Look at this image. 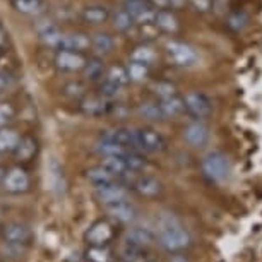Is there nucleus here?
I'll return each instance as SVG.
<instances>
[{"label":"nucleus","instance_id":"obj_29","mask_svg":"<svg viewBox=\"0 0 262 262\" xmlns=\"http://www.w3.org/2000/svg\"><path fill=\"white\" fill-rule=\"evenodd\" d=\"M105 81L113 84L117 88L125 86L128 82V76H127V69L123 66H112L108 71L105 72Z\"/></svg>","mask_w":262,"mask_h":262},{"label":"nucleus","instance_id":"obj_22","mask_svg":"<svg viewBox=\"0 0 262 262\" xmlns=\"http://www.w3.org/2000/svg\"><path fill=\"white\" fill-rule=\"evenodd\" d=\"M112 12L106 6H88L82 9L81 17L90 24H103L110 19Z\"/></svg>","mask_w":262,"mask_h":262},{"label":"nucleus","instance_id":"obj_3","mask_svg":"<svg viewBox=\"0 0 262 262\" xmlns=\"http://www.w3.org/2000/svg\"><path fill=\"white\" fill-rule=\"evenodd\" d=\"M134 142H136V151H144V152H160L166 146L165 137L151 127L134 128Z\"/></svg>","mask_w":262,"mask_h":262},{"label":"nucleus","instance_id":"obj_14","mask_svg":"<svg viewBox=\"0 0 262 262\" xmlns=\"http://www.w3.org/2000/svg\"><path fill=\"white\" fill-rule=\"evenodd\" d=\"M184 139L194 147H202L209 141V130L202 122L195 120L184 128Z\"/></svg>","mask_w":262,"mask_h":262},{"label":"nucleus","instance_id":"obj_4","mask_svg":"<svg viewBox=\"0 0 262 262\" xmlns=\"http://www.w3.org/2000/svg\"><path fill=\"white\" fill-rule=\"evenodd\" d=\"M166 55L168 58L179 67H190L199 60V55L192 47L182 41H168L166 43Z\"/></svg>","mask_w":262,"mask_h":262},{"label":"nucleus","instance_id":"obj_27","mask_svg":"<svg viewBox=\"0 0 262 262\" xmlns=\"http://www.w3.org/2000/svg\"><path fill=\"white\" fill-rule=\"evenodd\" d=\"M91 47L93 50L100 55H105V53H110L113 48V38L108 33H96L91 36Z\"/></svg>","mask_w":262,"mask_h":262},{"label":"nucleus","instance_id":"obj_43","mask_svg":"<svg viewBox=\"0 0 262 262\" xmlns=\"http://www.w3.org/2000/svg\"><path fill=\"white\" fill-rule=\"evenodd\" d=\"M168 262H189V259L185 255H173Z\"/></svg>","mask_w":262,"mask_h":262},{"label":"nucleus","instance_id":"obj_9","mask_svg":"<svg viewBox=\"0 0 262 262\" xmlns=\"http://www.w3.org/2000/svg\"><path fill=\"white\" fill-rule=\"evenodd\" d=\"M113 238V226L108 221H96L86 231V242L90 247H106V244Z\"/></svg>","mask_w":262,"mask_h":262},{"label":"nucleus","instance_id":"obj_34","mask_svg":"<svg viewBox=\"0 0 262 262\" xmlns=\"http://www.w3.org/2000/svg\"><path fill=\"white\" fill-rule=\"evenodd\" d=\"M156 60V52L152 50L151 47H137L130 55V62H137V63H144V66L149 67V63Z\"/></svg>","mask_w":262,"mask_h":262},{"label":"nucleus","instance_id":"obj_48","mask_svg":"<svg viewBox=\"0 0 262 262\" xmlns=\"http://www.w3.org/2000/svg\"><path fill=\"white\" fill-rule=\"evenodd\" d=\"M0 216H2V209H0Z\"/></svg>","mask_w":262,"mask_h":262},{"label":"nucleus","instance_id":"obj_24","mask_svg":"<svg viewBox=\"0 0 262 262\" xmlns=\"http://www.w3.org/2000/svg\"><path fill=\"white\" fill-rule=\"evenodd\" d=\"M86 177H88V180H90L95 187H101V185L113 184V182H118L115 177H113L112 173L108 171L103 165L91 166L90 170L86 171Z\"/></svg>","mask_w":262,"mask_h":262},{"label":"nucleus","instance_id":"obj_39","mask_svg":"<svg viewBox=\"0 0 262 262\" xmlns=\"http://www.w3.org/2000/svg\"><path fill=\"white\" fill-rule=\"evenodd\" d=\"M155 90H156V95L160 98H168V96H175L177 95V90L175 86L170 82H165V81H160L155 84Z\"/></svg>","mask_w":262,"mask_h":262},{"label":"nucleus","instance_id":"obj_26","mask_svg":"<svg viewBox=\"0 0 262 262\" xmlns=\"http://www.w3.org/2000/svg\"><path fill=\"white\" fill-rule=\"evenodd\" d=\"M19 141H21V136L14 128L9 127L0 128V155H4V152H14Z\"/></svg>","mask_w":262,"mask_h":262},{"label":"nucleus","instance_id":"obj_33","mask_svg":"<svg viewBox=\"0 0 262 262\" xmlns=\"http://www.w3.org/2000/svg\"><path fill=\"white\" fill-rule=\"evenodd\" d=\"M134 24H136L134 19L130 17V14H128L125 9H120V11H117L113 14V26H115L117 31L127 33L134 28Z\"/></svg>","mask_w":262,"mask_h":262},{"label":"nucleus","instance_id":"obj_17","mask_svg":"<svg viewBox=\"0 0 262 262\" xmlns=\"http://www.w3.org/2000/svg\"><path fill=\"white\" fill-rule=\"evenodd\" d=\"M132 187L142 197H156L161 192V184L151 175H141L132 180Z\"/></svg>","mask_w":262,"mask_h":262},{"label":"nucleus","instance_id":"obj_20","mask_svg":"<svg viewBox=\"0 0 262 262\" xmlns=\"http://www.w3.org/2000/svg\"><path fill=\"white\" fill-rule=\"evenodd\" d=\"M91 47V38L84 33H71L63 36L62 50H71V52H79L82 53L86 48Z\"/></svg>","mask_w":262,"mask_h":262},{"label":"nucleus","instance_id":"obj_6","mask_svg":"<svg viewBox=\"0 0 262 262\" xmlns=\"http://www.w3.org/2000/svg\"><path fill=\"white\" fill-rule=\"evenodd\" d=\"M184 106H185V112L189 113L190 117H194L195 120H201V118H204L211 113L209 98H207L204 93H199V91L187 93L184 98Z\"/></svg>","mask_w":262,"mask_h":262},{"label":"nucleus","instance_id":"obj_11","mask_svg":"<svg viewBox=\"0 0 262 262\" xmlns=\"http://www.w3.org/2000/svg\"><path fill=\"white\" fill-rule=\"evenodd\" d=\"M123 9L130 14V17L134 19V23H151L155 21V9L147 0H125Z\"/></svg>","mask_w":262,"mask_h":262},{"label":"nucleus","instance_id":"obj_15","mask_svg":"<svg viewBox=\"0 0 262 262\" xmlns=\"http://www.w3.org/2000/svg\"><path fill=\"white\" fill-rule=\"evenodd\" d=\"M106 212L112 220L120 221V223H132V221L137 217V209L130 202H118V204H112V206H105Z\"/></svg>","mask_w":262,"mask_h":262},{"label":"nucleus","instance_id":"obj_21","mask_svg":"<svg viewBox=\"0 0 262 262\" xmlns=\"http://www.w3.org/2000/svg\"><path fill=\"white\" fill-rule=\"evenodd\" d=\"M12 7L24 16H39L45 12V0H11Z\"/></svg>","mask_w":262,"mask_h":262},{"label":"nucleus","instance_id":"obj_36","mask_svg":"<svg viewBox=\"0 0 262 262\" xmlns=\"http://www.w3.org/2000/svg\"><path fill=\"white\" fill-rule=\"evenodd\" d=\"M86 259L90 262H110L112 252L106 247H90L86 250Z\"/></svg>","mask_w":262,"mask_h":262},{"label":"nucleus","instance_id":"obj_1","mask_svg":"<svg viewBox=\"0 0 262 262\" xmlns=\"http://www.w3.org/2000/svg\"><path fill=\"white\" fill-rule=\"evenodd\" d=\"M158 244L170 254H179L190 245V235L180 225H166L158 235Z\"/></svg>","mask_w":262,"mask_h":262},{"label":"nucleus","instance_id":"obj_28","mask_svg":"<svg viewBox=\"0 0 262 262\" xmlns=\"http://www.w3.org/2000/svg\"><path fill=\"white\" fill-rule=\"evenodd\" d=\"M14 152H16V156L21 161H29L36 155V141H34L33 137H21V141H19V144Z\"/></svg>","mask_w":262,"mask_h":262},{"label":"nucleus","instance_id":"obj_31","mask_svg":"<svg viewBox=\"0 0 262 262\" xmlns=\"http://www.w3.org/2000/svg\"><path fill=\"white\" fill-rule=\"evenodd\" d=\"M96 149L98 152L103 156V158H110V156H123L127 151L130 149H125V147L115 144V142H110V141H105V139H100L96 144Z\"/></svg>","mask_w":262,"mask_h":262},{"label":"nucleus","instance_id":"obj_45","mask_svg":"<svg viewBox=\"0 0 262 262\" xmlns=\"http://www.w3.org/2000/svg\"><path fill=\"white\" fill-rule=\"evenodd\" d=\"M6 84H7V81H6V76H4V74H0V93H2L4 88H6Z\"/></svg>","mask_w":262,"mask_h":262},{"label":"nucleus","instance_id":"obj_30","mask_svg":"<svg viewBox=\"0 0 262 262\" xmlns=\"http://www.w3.org/2000/svg\"><path fill=\"white\" fill-rule=\"evenodd\" d=\"M123 161H125V165L128 166V170L132 173L142 171L147 166L146 158L142 156L139 151H127L125 155H123Z\"/></svg>","mask_w":262,"mask_h":262},{"label":"nucleus","instance_id":"obj_46","mask_svg":"<svg viewBox=\"0 0 262 262\" xmlns=\"http://www.w3.org/2000/svg\"><path fill=\"white\" fill-rule=\"evenodd\" d=\"M184 2H185V0H170V4H171V6H175V7H180Z\"/></svg>","mask_w":262,"mask_h":262},{"label":"nucleus","instance_id":"obj_19","mask_svg":"<svg viewBox=\"0 0 262 262\" xmlns=\"http://www.w3.org/2000/svg\"><path fill=\"white\" fill-rule=\"evenodd\" d=\"M160 105V110H161V115L163 118H173V117H179L182 113L185 112V106H184V100L179 96H168V98H161L158 101Z\"/></svg>","mask_w":262,"mask_h":262},{"label":"nucleus","instance_id":"obj_35","mask_svg":"<svg viewBox=\"0 0 262 262\" xmlns=\"http://www.w3.org/2000/svg\"><path fill=\"white\" fill-rule=\"evenodd\" d=\"M125 69H127L128 81H132V82H142L147 77V74H149V67L144 66V63H137V62H130Z\"/></svg>","mask_w":262,"mask_h":262},{"label":"nucleus","instance_id":"obj_7","mask_svg":"<svg viewBox=\"0 0 262 262\" xmlns=\"http://www.w3.org/2000/svg\"><path fill=\"white\" fill-rule=\"evenodd\" d=\"M95 194L98 201L105 206L118 204V202H127L128 201V190L123 187L120 182H113V184L95 187Z\"/></svg>","mask_w":262,"mask_h":262},{"label":"nucleus","instance_id":"obj_5","mask_svg":"<svg viewBox=\"0 0 262 262\" xmlns=\"http://www.w3.org/2000/svg\"><path fill=\"white\" fill-rule=\"evenodd\" d=\"M4 190L9 194H24L29 189V175L21 166H14L7 173H4L2 179Z\"/></svg>","mask_w":262,"mask_h":262},{"label":"nucleus","instance_id":"obj_12","mask_svg":"<svg viewBox=\"0 0 262 262\" xmlns=\"http://www.w3.org/2000/svg\"><path fill=\"white\" fill-rule=\"evenodd\" d=\"M100 139L115 142V144L125 147V149L136 151V142H134V128L128 127H115V128H108V130L101 132Z\"/></svg>","mask_w":262,"mask_h":262},{"label":"nucleus","instance_id":"obj_16","mask_svg":"<svg viewBox=\"0 0 262 262\" xmlns=\"http://www.w3.org/2000/svg\"><path fill=\"white\" fill-rule=\"evenodd\" d=\"M81 112L86 113L90 117H100V115H105V113L110 112V101L103 96H90V98H84L81 101Z\"/></svg>","mask_w":262,"mask_h":262},{"label":"nucleus","instance_id":"obj_8","mask_svg":"<svg viewBox=\"0 0 262 262\" xmlns=\"http://www.w3.org/2000/svg\"><path fill=\"white\" fill-rule=\"evenodd\" d=\"M2 236L9 245L23 247V245H28L29 242H31L33 233L26 225L19 223V221H11V223H7L6 226H4Z\"/></svg>","mask_w":262,"mask_h":262},{"label":"nucleus","instance_id":"obj_37","mask_svg":"<svg viewBox=\"0 0 262 262\" xmlns=\"http://www.w3.org/2000/svg\"><path fill=\"white\" fill-rule=\"evenodd\" d=\"M139 113L147 120H161V110L158 103H142L139 106Z\"/></svg>","mask_w":262,"mask_h":262},{"label":"nucleus","instance_id":"obj_40","mask_svg":"<svg viewBox=\"0 0 262 262\" xmlns=\"http://www.w3.org/2000/svg\"><path fill=\"white\" fill-rule=\"evenodd\" d=\"M14 117V108L11 103H0V128H4Z\"/></svg>","mask_w":262,"mask_h":262},{"label":"nucleus","instance_id":"obj_41","mask_svg":"<svg viewBox=\"0 0 262 262\" xmlns=\"http://www.w3.org/2000/svg\"><path fill=\"white\" fill-rule=\"evenodd\" d=\"M192 4V7L195 11H201V12H207L209 9L212 7V0H189Z\"/></svg>","mask_w":262,"mask_h":262},{"label":"nucleus","instance_id":"obj_18","mask_svg":"<svg viewBox=\"0 0 262 262\" xmlns=\"http://www.w3.org/2000/svg\"><path fill=\"white\" fill-rule=\"evenodd\" d=\"M47 173H48V184H50V189L57 194H60L66 189V179H63V170L55 158H52L50 161L47 163Z\"/></svg>","mask_w":262,"mask_h":262},{"label":"nucleus","instance_id":"obj_13","mask_svg":"<svg viewBox=\"0 0 262 262\" xmlns=\"http://www.w3.org/2000/svg\"><path fill=\"white\" fill-rule=\"evenodd\" d=\"M118 259L122 262H152L151 252L147 250V247H139L132 244H123L118 249Z\"/></svg>","mask_w":262,"mask_h":262},{"label":"nucleus","instance_id":"obj_44","mask_svg":"<svg viewBox=\"0 0 262 262\" xmlns=\"http://www.w3.org/2000/svg\"><path fill=\"white\" fill-rule=\"evenodd\" d=\"M152 2H155L156 6H160V7H166V6H170V0H152Z\"/></svg>","mask_w":262,"mask_h":262},{"label":"nucleus","instance_id":"obj_2","mask_svg":"<svg viewBox=\"0 0 262 262\" xmlns=\"http://www.w3.org/2000/svg\"><path fill=\"white\" fill-rule=\"evenodd\" d=\"M201 166L211 182H223L230 175V161L221 151H209L202 158Z\"/></svg>","mask_w":262,"mask_h":262},{"label":"nucleus","instance_id":"obj_42","mask_svg":"<svg viewBox=\"0 0 262 262\" xmlns=\"http://www.w3.org/2000/svg\"><path fill=\"white\" fill-rule=\"evenodd\" d=\"M4 47H6V33L0 28V55H2V52H4Z\"/></svg>","mask_w":262,"mask_h":262},{"label":"nucleus","instance_id":"obj_38","mask_svg":"<svg viewBox=\"0 0 262 262\" xmlns=\"http://www.w3.org/2000/svg\"><path fill=\"white\" fill-rule=\"evenodd\" d=\"M247 23H249V17H247L244 12H233V14H230L228 21H226L228 28L233 29V31H240V29H244L247 26Z\"/></svg>","mask_w":262,"mask_h":262},{"label":"nucleus","instance_id":"obj_25","mask_svg":"<svg viewBox=\"0 0 262 262\" xmlns=\"http://www.w3.org/2000/svg\"><path fill=\"white\" fill-rule=\"evenodd\" d=\"M155 24L166 33H175L179 29V19L166 9H160V11L155 12Z\"/></svg>","mask_w":262,"mask_h":262},{"label":"nucleus","instance_id":"obj_47","mask_svg":"<svg viewBox=\"0 0 262 262\" xmlns=\"http://www.w3.org/2000/svg\"><path fill=\"white\" fill-rule=\"evenodd\" d=\"M2 179H4V170L0 168V180H2Z\"/></svg>","mask_w":262,"mask_h":262},{"label":"nucleus","instance_id":"obj_23","mask_svg":"<svg viewBox=\"0 0 262 262\" xmlns=\"http://www.w3.org/2000/svg\"><path fill=\"white\" fill-rule=\"evenodd\" d=\"M155 233L149 228H142V226H134L127 231V244L139 245V247H149L155 242Z\"/></svg>","mask_w":262,"mask_h":262},{"label":"nucleus","instance_id":"obj_10","mask_svg":"<svg viewBox=\"0 0 262 262\" xmlns=\"http://www.w3.org/2000/svg\"><path fill=\"white\" fill-rule=\"evenodd\" d=\"M88 58L79 52H71V50H58L55 55V66L63 72H76L82 71L86 66Z\"/></svg>","mask_w":262,"mask_h":262},{"label":"nucleus","instance_id":"obj_32","mask_svg":"<svg viewBox=\"0 0 262 262\" xmlns=\"http://www.w3.org/2000/svg\"><path fill=\"white\" fill-rule=\"evenodd\" d=\"M84 74H86V77L88 79H100V77H103L105 76V63H103V60L101 58H98V57H95V58H90V60L86 62V66H84Z\"/></svg>","mask_w":262,"mask_h":262}]
</instances>
